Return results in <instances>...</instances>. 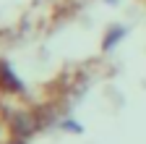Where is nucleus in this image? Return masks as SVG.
<instances>
[{
	"mask_svg": "<svg viewBox=\"0 0 146 144\" xmlns=\"http://www.w3.org/2000/svg\"><path fill=\"white\" fill-rule=\"evenodd\" d=\"M86 0H0V50L52 37L76 19Z\"/></svg>",
	"mask_w": 146,
	"mask_h": 144,
	"instance_id": "1",
	"label": "nucleus"
},
{
	"mask_svg": "<svg viewBox=\"0 0 146 144\" xmlns=\"http://www.w3.org/2000/svg\"><path fill=\"white\" fill-rule=\"evenodd\" d=\"M36 100L0 68V144H24L36 121Z\"/></svg>",
	"mask_w": 146,
	"mask_h": 144,
	"instance_id": "2",
	"label": "nucleus"
}]
</instances>
